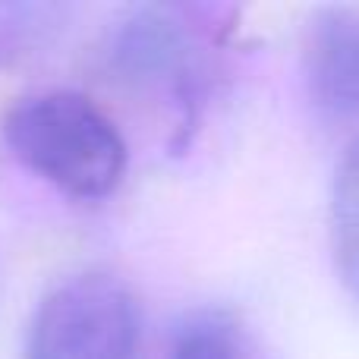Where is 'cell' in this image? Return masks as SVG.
<instances>
[{
    "label": "cell",
    "mask_w": 359,
    "mask_h": 359,
    "mask_svg": "<svg viewBox=\"0 0 359 359\" xmlns=\"http://www.w3.org/2000/svg\"><path fill=\"white\" fill-rule=\"evenodd\" d=\"M303 73L312 104L337 120L359 117V13L322 10L303 41Z\"/></svg>",
    "instance_id": "4"
},
{
    "label": "cell",
    "mask_w": 359,
    "mask_h": 359,
    "mask_svg": "<svg viewBox=\"0 0 359 359\" xmlns=\"http://www.w3.org/2000/svg\"><path fill=\"white\" fill-rule=\"evenodd\" d=\"M168 359H240V334L221 312H196L177 328Z\"/></svg>",
    "instance_id": "7"
},
{
    "label": "cell",
    "mask_w": 359,
    "mask_h": 359,
    "mask_svg": "<svg viewBox=\"0 0 359 359\" xmlns=\"http://www.w3.org/2000/svg\"><path fill=\"white\" fill-rule=\"evenodd\" d=\"M111 67L133 86L164 88L177 101L183 123H192L208 88L205 60L189 22L170 6H139L114 29L107 44Z\"/></svg>",
    "instance_id": "3"
},
{
    "label": "cell",
    "mask_w": 359,
    "mask_h": 359,
    "mask_svg": "<svg viewBox=\"0 0 359 359\" xmlns=\"http://www.w3.org/2000/svg\"><path fill=\"white\" fill-rule=\"evenodd\" d=\"M139 325V303L120 278L69 274L32 312L22 359H133Z\"/></svg>",
    "instance_id": "2"
},
{
    "label": "cell",
    "mask_w": 359,
    "mask_h": 359,
    "mask_svg": "<svg viewBox=\"0 0 359 359\" xmlns=\"http://www.w3.org/2000/svg\"><path fill=\"white\" fill-rule=\"evenodd\" d=\"M4 139L19 164L69 198H104L126 174V142L114 120L79 92H38L16 101Z\"/></svg>",
    "instance_id": "1"
},
{
    "label": "cell",
    "mask_w": 359,
    "mask_h": 359,
    "mask_svg": "<svg viewBox=\"0 0 359 359\" xmlns=\"http://www.w3.org/2000/svg\"><path fill=\"white\" fill-rule=\"evenodd\" d=\"M331 249L344 287L359 303V136L347 145L331 186Z\"/></svg>",
    "instance_id": "5"
},
{
    "label": "cell",
    "mask_w": 359,
    "mask_h": 359,
    "mask_svg": "<svg viewBox=\"0 0 359 359\" xmlns=\"http://www.w3.org/2000/svg\"><path fill=\"white\" fill-rule=\"evenodd\" d=\"M67 6L57 4H0V63H19L38 54L63 29Z\"/></svg>",
    "instance_id": "6"
}]
</instances>
